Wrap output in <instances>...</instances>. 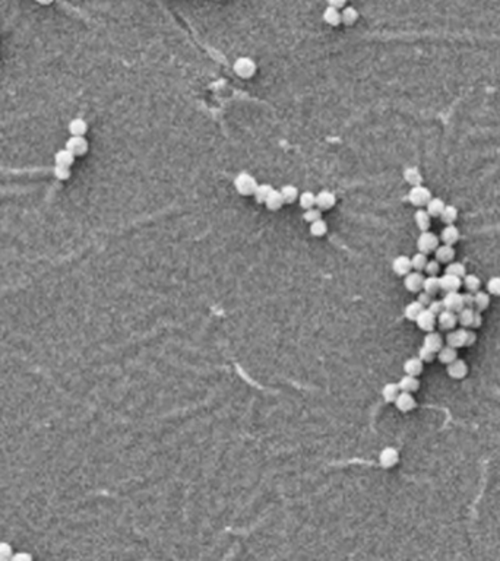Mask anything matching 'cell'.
I'll list each match as a JSON object with an SVG mask.
<instances>
[{
	"mask_svg": "<svg viewBox=\"0 0 500 561\" xmlns=\"http://www.w3.org/2000/svg\"><path fill=\"white\" fill-rule=\"evenodd\" d=\"M404 180L411 186H418L423 183V176L417 167H408L404 170Z\"/></svg>",
	"mask_w": 500,
	"mask_h": 561,
	"instance_id": "cell-24",
	"label": "cell"
},
{
	"mask_svg": "<svg viewBox=\"0 0 500 561\" xmlns=\"http://www.w3.org/2000/svg\"><path fill=\"white\" fill-rule=\"evenodd\" d=\"M427 260H429V259H427V255H426V253H421V252H418V253H415V255L411 257V266H412V269H415V270L421 272V270H424V266H426Z\"/></svg>",
	"mask_w": 500,
	"mask_h": 561,
	"instance_id": "cell-43",
	"label": "cell"
},
{
	"mask_svg": "<svg viewBox=\"0 0 500 561\" xmlns=\"http://www.w3.org/2000/svg\"><path fill=\"white\" fill-rule=\"evenodd\" d=\"M336 204V196L331 190H322L316 194V206L325 211V209H331L333 205Z\"/></svg>",
	"mask_w": 500,
	"mask_h": 561,
	"instance_id": "cell-16",
	"label": "cell"
},
{
	"mask_svg": "<svg viewBox=\"0 0 500 561\" xmlns=\"http://www.w3.org/2000/svg\"><path fill=\"white\" fill-rule=\"evenodd\" d=\"M40 5H52L54 0H37Z\"/></svg>",
	"mask_w": 500,
	"mask_h": 561,
	"instance_id": "cell-57",
	"label": "cell"
},
{
	"mask_svg": "<svg viewBox=\"0 0 500 561\" xmlns=\"http://www.w3.org/2000/svg\"><path fill=\"white\" fill-rule=\"evenodd\" d=\"M437 325L442 331H452L455 329V326L458 325V316L455 311L452 310H443L442 313L437 314Z\"/></svg>",
	"mask_w": 500,
	"mask_h": 561,
	"instance_id": "cell-5",
	"label": "cell"
},
{
	"mask_svg": "<svg viewBox=\"0 0 500 561\" xmlns=\"http://www.w3.org/2000/svg\"><path fill=\"white\" fill-rule=\"evenodd\" d=\"M328 231V225L323 219H316L313 222H310V234L313 237H323Z\"/></svg>",
	"mask_w": 500,
	"mask_h": 561,
	"instance_id": "cell-40",
	"label": "cell"
},
{
	"mask_svg": "<svg viewBox=\"0 0 500 561\" xmlns=\"http://www.w3.org/2000/svg\"><path fill=\"white\" fill-rule=\"evenodd\" d=\"M490 304V295L483 291H475L474 294V307L477 311H484Z\"/></svg>",
	"mask_w": 500,
	"mask_h": 561,
	"instance_id": "cell-35",
	"label": "cell"
},
{
	"mask_svg": "<svg viewBox=\"0 0 500 561\" xmlns=\"http://www.w3.org/2000/svg\"><path fill=\"white\" fill-rule=\"evenodd\" d=\"M423 308L424 307L421 306L417 300H415V301H411L410 304L405 307V310H404V316H405V319L407 320L415 322L417 316L420 314V311H421Z\"/></svg>",
	"mask_w": 500,
	"mask_h": 561,
	"instance_id": "cell-37",
	"label": "cell"
},
{
	"mask_svg": "<svg viewBox=\"0 0 500 561\" xmlns=\"http://www.w3.org/2000/svg\"><path fill=\"white\" fill-rule=\"evenodd\" d=\"M397 408L401 411V412H410L412 409L415 408L417 402L414 399V396L411 395L410 392H399V395L397 396L395 402Z\"/></svg>",
	"mask_w": 500,
	"mask_h": 561,
	"instance_id": "cell-12",
	"label": "cell"
},
{
	"mask_svg": "<svg viewBox=\"0 0 500 561\" xmlns=\"http://www.w3.org/2000/svg\"><path fill=\"white\" fill-rule=\"evenodd\" d=\"M477 341V335H475L474 329H468L465 331V346H471V345L475 344Z\"/></svg>",
	"mask_w": 500,
	"mask_h": 561,
	"instance_id": "cell-52",
	"label": "cell"
},
{
	"mask_svg": "<svg viewBox=\"0 0 500 561\" xmlns=\"http://www.w3.org/2000/svg\"><path fill=\"white\" fill-rule=\"evenodd\" d=\"M12 560V547L8 542H0V561Z\"/></svg>",
	"mask_w": 500,
	"mask_h": 561,
	"instance_id": "cell-47",
	"label": "cell"
},
{
	"mask_svg": "<svg viewBox=\"0 0 500 561\" xmlns=\"http://www.w3.org/2000/svg\"><path fill=\"white\" fill-rule=\"evenodd\" d=\"M54 176L59 180H67L70 177V167H63V166H56L54 170H53Z\"/></svg>",
	"mask_w": 500,
	"mask_h": 561,
	"instance_id": "cell-46",
	"label": "cell"
},
{
	"mask_svg": "<svg viewBox=\"0 0 500 561\" xmlns=\"http://www.w3.org/2000/svg\"><path fill=\"white\" fill-rule=\"evenodd\" d=\"M448 266L445 269V273H450V275H455V276H459V278H464V275L467 273V269L464 266V263L461 262H449L446 263Z\"/></svg>",
	"mask_w": 500,
	"mask_h": 561,
	"instance_id": "cell-42",
	"label": "cell"
},
{
	"mask_svg": "<svg viewBox=\"0 0 500 561\" xmlns=\"http://www.w3.org/2000/svg\"><path fill=\"white\" fill-rule=\"evenodd\" d=\"M408 202L417 208H421V206H426L427 202L432 199V191L429 190L427 187H424L421 184L418 186H412L411 190L408 191V196H407Z\"/></svg>",
	"mask_w": 500,
	"mask_h": 561,
	"instance_id": "cell-3",
	"label": "cell"
},
{
	"mask_svg": "<svg viewBox=\"0 0 500 561\" xmlns=\"http://www.w3.org/2000/svg\"><path fill=\"white\" fill-rule=\"evenodd\" d=\"M357 19H359V12L353 6L344 8V11L341 12V22L345 25H353Z\"/></svg>",
	"mask_w": 500,
	"mask_h": 561,
	"instance_id": "cell-39",
	"label": "cell"
},
{
	"mask_svg": "<svg viewBox=\"0 0 500 561\" xmlns=\"http://www.w3.org/2000/svg\"><path fill=\"white\" fill-rule=\"evenodd\" d=\"M440 280V290L442 291H458L462 287V279L459 276H455V275H450V273H445L443 276L439 278Z\"/></svg>",
	"mask_w": 500,
	"mask_h": 561,
	"instance_id": "cell-13",
	"label": "cell"
},
{
	"mask_svg": "<svg viewBox=\"0 0 500 561\" xmlns=\"http://www.w3.org/2000/svg\"><path fill=\"white\" fill-rule=\"evenodd\" d=\"M265 205H266V208L270 211H278V209H281L282 205H284L281 191L272 189L270 194H268V197H266V201H265Z\"/></svg>",
	"mask_w": 500,
	"mask_h": 561,
	"instance_id": "cell-23",
	"label": "cell"
},
{
	"mask_svg": "<svg viewBox=\"0 0 500 561\" xmlns=\"http://www.w3.org/2000/svg\"><path fill=\"white\" fill-rule=\"evenodd\" d=\"M432 294H429V293H426V291H418V297H417V301L421 304L423 307H427L430 303H432Z\"/></svg>",
	"mask_w": 500,
	"mask_h": 561,
	"instance_id": "cell-51",
	"label": "cell"
},
{
	"mask_svg": "<svg viewBox=\"0 0 500 561\" xmlns=\"http://www.w3.org/2000/svg\"><path fill=\"white\" fill-rule=\"evenodd\" d=\"M467 373H468V366L464 359L456 358V359H453L452 363L448 364V374L449 377H452V379H456V380L464 379L467 376Z\"/></svg>",
	"mask_w": 500,
	"mask_h": 561,
	"instance_id": "cell-11",
	"label": "cell"
},
{
	"mask_svg": "<svg viewBox=\"0 0 500 561\" xmlns=\"http://www.w3.org/2000/svg\"><path fill=\"white\" fill-rule=\"evenodd\" d=\"M415 323L421 331L432 332L435 329V325H436V314H433L429 308H423L420 311V314L417 316Z\"/></svg>",
	"mask_w": 500,
	"mask_h": 561,
	"instance_id": "cell-8",
	"label": "cell"
},
{
	"mask_svg": "<svg viewBox=\"0 0 500 561\" xmlns=\"http://www.w3.org/2000/svg\"><path fill=\"white\" fill-rule=\"evenodd\" d=\"M462 285L467 288V291H470V293H475V291H478L480 290V285H481V280H480V278L477 276V275H473V273H470V275H464V279H462Z\"/></svg>",
	"mask_w": 500,
	"mask_h": 561,
	"instance_id": "cell-36",
	"label": "cell"
},
{
	"mask_svg": "<svg viewBox=\"0 0 500 561\" xmlns=\"http://www.w3.org/2000/svg\"><path fill=\"white\" fill-rule=\"evenodd\" d=\"M256 69L257 66L255 63V60L250 59V57H239L233 64L234 73L239 77H243V79H249V77L253 76L256 73Z\"/></svg>",
	"mask_w": 500,
	"mask_h": 561,
	"instance_id": "cell-2",
	"label": "cell"
},
{
	"mask_svg": "<svg viewBox=\"0 0 500 561\" xmlns=\"http://www.w3.org/2000/svg\"><path fill=\"white\" fill-rule=\"evenodd\" d=\"M437 246H439V237H437L436 234H433L432 231L429 230L421 231V234L417 238V249H418V252L429 255V253H432V252L436 250Z\"/></svg>",
	"mask_w": 500,
	"mask_h": 561,
	"instance_id": "cell-4",
	"label": "cell"
},
{
	"mask_svg": "<svg viewBox=\"0 0 500 561\" xmlns=\"http://www.w3.org/2000/svg\"><path fill=\"white\" fill-rule=\"evenodd\" d=\"M474 311L475 310L474 308H471V307H462L461 310L456 313V316H458V323L461 325L462 328H470V326H471Z\"/></svg>",
	"mask_w": 500,
	"mask_h": 561,
	"instance_id": "cell-32",
	"label": "cell"
},
{
	"mask_svg": "<svg viewBox=\"0 0 500 561\" xmlns=\"http://www.w3.org/2000/svg\"><path fill=\"white\" fill-rule=\"evenodd\" d=\"M423 364L424 363L420 359V357H411L404 363V371H405V374L417 377L423 371Z\"/></svg>",
	"mask_w": 500,
	"mask_h": 561,
	"instance_id": "cell-21",
	"label": "cell"
},
{
	"mask_svg": "<svg viewBox=\"0 0 500 561\" xmlns=\"http://www.w3.org/2000/svg\"><path fill=\"white\" fill-rule=\"evenodd\" d=\"M435 257L439 263H449L455 259V249L449 244L437 246L435 250Z\"/></svg>",
	"mask_w": 500,
	"mask_h": 561,
	"instance_id": "cell-18",
	"label": "cell"
},
{
	"mask_svg": "<svg viewBox=\"0 0 500 561\" xmlns=\"http://www.w3.org/2000/svg\"><path fill=\"white\" fill-rule=\"evenodd\" d=\"M272 189L274 187L271 184H268V183L257 184V187L255 189V193H253L257 204H265V201H266V197H268V194H270Z\"/></svg>",
	"mask_w": 500,
	"mask_h": 561,
	"instance_id": "cell-38",
	"label": "cell"
},
{
	"mask_svg": "<svg viewBox=\"0 0 500 561\" xmlns=\"http://www.w3.org/2000/svg\"><path fill=\"white\" fill-rule=\"evenodd\" d=\"M439 218L446 225L448 224H453L456 221V218H458V209L453 205H445V208H443V211H442V214H440Z\"/></svg>",
	"mask_w": 500,
	"mask_h": 561,
	"instance_id": "cell-34",
	"label": "cell"
},
{
	"mask_svg": "<svg viewBox=\"0 0 500 561\" xmlns=\"http://www.w3.org/2000/svg\"><path fill=\"white\" fill-rule=\"evenodd\" d=\"M399 460V453L395 447H385L382 449V452L379 453V465L385 469H389L392 466H395Z\"/></svg>",
	"mask_w": 500,
	"mask_h": 561,
	"instance_id": "cell-6",
	"label": "cell"
},
{
	"mask_svg": "<svg viewBox=\"0 0 500 561\" xmlns=\"http://www.w3.org/2000/svg\"><path fill=\"white\" fill-rule=\"evenodd\" d=\"M234 187H236V191L242 196H250L255 193V189L257 187V181L256 179L249 174V173H239L234 179Z\"/></svg>",
	"mask_w": 500,
	"mask_h": 561,
	"instance_id": "cell-1",
	"label": "cell"
},
{
	"mask_svg": "<svg viewBox=\"0 0 500 561\" xmlns=\"http://www.w3.org/2000/svg\"><path fill=\"white\" fill-rule=\"evenodd\" d=\"M398 386H399V390L401 392H415L418 390L420 387V382L417 380L415 376H410V374H405L404 377H401V380L398 382Z\"/></svg>",
	"mask_w": 500,
	"mask_h": 561,
	"instance_id": "cell-20",
	"label": "cell"
},
{
	"mask_svg": "<svg viewBox=\"0 0 500 561\" xmlns=\"http://www.w3.org/2000/svg\"><path fill=\"white\" fill-rule=\"evenodd\" d=\"M423 280L424 276L421 275V272L418 270L410 272L404 276V287L411 293H418L423 290Z\"/></svg>",
	"mask_w": 500,
	"mask_h": 561,
	"instance_id": "cell-9",
	"label": "cell"
},
{
	"mask_svg": "<svg viewBox=\"0 0 500 561\" xmlns=\"http://www.w3.org/2000/svg\"><path fill=\"white\" fill-rule=\"evenodd\" d=\"M487 293L500 297V276H493L487 282Z\"/></svg>",
	"mask_w": 500,
	"mask_h": 561,
	"instance_id": "cell-45",
	"label": "cell"
},
{
	"mask_svg": "<svg viewBox=\"0 0 500 561\" xmlns=\"http://www.w3.org/2000/svg\"><path fill=\"white\" fill-rule=\"evenodd\" d=\"M483 323V317H481V311H474V316H473V322H471V326L470 329H478Z\"/></svg>",
	"mask_w": 500,
	"mask_h": 561,
	"instance_id": "cell-53",
	"label": "cell"
},
{
	"mask_svg": "<svg viewBox=\"0 0 500 561\" xmlns=\"http://www.w3.org/2000/svg\"><path fill=\"white\" fill-rule=\"evenodd\" d=\"M443 208H445V204H443V201L440 197H432L427 202V205H426V211L429 212V215L432 218L440 217Z\"/></svg>",
	"mask_w": 500,
	"mask_h": 561,
	"instance_id": "cell-29",
	"label": "cell"
},
{
	"mask_svg": "<svg viewBox=\"0 0 500 561\" xmlns=\"http://www.w3.org/2000/svg\"><path fill=\"white\" fill-rule=\"evenodd\" d=\"M298 204L303 209H309V208H313L316 205V194L312 193V191H303L301 194H298Z\"/></svg>",
	"mask_w": 500,
	"mask_h": 561,
	"instance_id": "cell-41",
	"label": "cell"
},
{
	"mask_svg": "<svg viewBox=\"0 0 500 561\" xmlns=\"http://www.w3.org/2000/svg\"><path fill=\"white\" fill-rule=\"evenodd\" d=\"M465 331L467 328H461V329H452L449 331V333L446 335V344L452 348H462L465 346Z\"/></svg>",
	"mask_w": 500,
	"mask_h": 561,
	"instance_id": "cell-15",
	"label": "cell"
},
{
	"mask_svg": "<svg viewBox=\"0 0 500 561\" xmlns=\"http://www.w3.org/2000/svg\"><path fill=\"white\" fill-rule=\"evenodd\" d=\"M462 301H464V307H471V308H474V294L473 293L462 294Z\"/></svg>",
	"mask_w": 500,
	"mask_h": 561,
	"instance_id": "cell-54",
	"label": "cell"
},
{
	"mask_svg": "<svg viewBox=\"0 0 500 561\" xmlns=\"http://www.w3.org/2000/svg\"><path fill=\"white\" fill-rule=\"evenodd\" d=\"M282 194V199H284V204H294L295 201L298 199V190L297 187H294L293 184H285L280 189Z\"/></svg>",
	"mask_w": 500,
	"mask_h": 561,
	"instance_id": "cell-33",
	"label": "cell"
},
{
	"mask_svg": "<svg viewBox=\"0 0 500 561\" xmlns=\"http://www.w3.org/2000/svg\"><path fill=\"white\" fill-rule=\"evenodd\" d=\"M411 269V259L407 256H397L392 260V270L397 273L398 276H405L407 273H410Z\"/></svg>",
	"mask_w": 500,
	"mask_h": 561,
	"instance_id": "cell-14",
	"label": "cell"
},
{
	"mask_svg": "<svg viewBox=\"0 0 500 561\" xmlns=\"http://www.w3.org/2000/svg\"><path fill=\"white\" fill-rule=\"evenodd\" d=\"M326 2H328V6L335 8V9H341V8H344L347 0H326Z\"/></svg>",
	"mask_w": 500,
	"mask_h": 561,
	"instance_id": "cell-56",
	"label": "cell"
},
{
	"mask_svg": "<svg viewBox=\"0 0 500 561\" xmlns=\"http://www.w3.org/2000/svg\"><path fill=\"white\" fill-rule=\"evenodd\" d=\"M322 218V211L319 208H309V209H304V214H303V219L306 222H313L316 219H321Z\"/></svg>",
	"mask_w": 500,
	"mask_h": 561,
	"instance_id": "cell-44",
	"label": "cell"
},
{
	"mask_svg": "<svg viewBox=\"0 0 500 561\" xmlns=\"http://www.w3.org/2000/svg\"><path fill=\"white\" fill-rule=\"evenodd\" d=\"M69 132L72 136H84L88 132V123L84 118L76 117L69 123Z\"/></svg>",
	"mask_w": 500,
	"mask_h": 561,
	"instance_id": "cell-25",
	"label": "cell"
},
{
	"mask_svg": "<svg viewBox=\"0 0 500 561\" xmlns=\"http://www.w3.org/2000/svg\"><path fill=\"white\" fill-rule=\"evenodd\" d=\"M418 357H420V359H421L423 363H432V361L435 359V352H433V351H430V349H427L426 346H421V348L418 349Z\"/></svg>",
	"mask_w": 500,
	"mask_h": 561,
	"instance_id": "cell-49",
	"label": "cell"
},
{
	"mask_svg": "<svg viewBox=\"0 0 500 561\" xmlns=\"http://www.w3.org/2000/svg\"><path fill=\"white\" fill-rule=\"evenodd\" d=\"M442 301H443V306H445L446 310H452L455 313H458L462 307H464L462 294H459L458 291H449V293H446Z\"/></svg>",
	"mask_w": 500,
	"mask_h": 561,
	"instance_id": "cell-10",
	"label": "cell"
},
{
	"mask_svg": "<svg viewBox=\"0 0 500 561\" xmlns=\"http://www.w3.org/2000/svg\"><path fill=\"white\" fill-rule=\"evenodd\" d=\"M424 270L427 275H437L439 270H440V263L437 262L436 259L435 260H427L426 266H424Z\"/></svg>",
	"mask_w": 500,
	"mask_h": 561,
	"instance_id": "cell-48",
	"label": "cell"
},
{
	"mask_svg": "<svg viewBox=\"0 0 500 561\" xmlns=\"http://www.w3.org/2000/svg\"><path fill=\"white\" fill-rule=\"evenodd\" d=\"M322 18H323V21H325L328 25L338 26L339 24H341V12H339L338 9H335V8H331V6H328V8L323 11Z\"/></svg>",
	"mask_w": 500,
	"mask_h": 561,
	"instance_id": "cell-28",
	"label": "cell"
},
{
	"mask_svg": "<svg viewBox=\"0 0 500 561\" xmlns=\"http://www.w3.org/2000/svg\"><path fill=\"white\" fill-rule=\"evenodd\" d=\"M458 358V352H456V348H452V346H442L439 351H437V359L442 363V364H449L452 363L453 359Z\"/></svg>",
	"mask_w": 500,
	"mask_h": 561,
	"instance_id": "cell-26",
	"label": "cell"
},
{
	"mask_svg": "<svg viewBox=\"0 0 500 561\" xmlns=\"http://www.w3.org/2000/svg\"><path fill=\"white\" fill-rule=\"evenodd\" d=\"M12 560L13 561H21V560L29 561V560H32V555H31V554H26V552H18V554L12 555Z\"/></svg>",
	"mask_w": 500,
	"mask_h": 561,
	"instance_id": "cell-55",
	"label": "cell"
},
{
	"mask_svg": "<svg viewBox=\"0 0 500 561\" xmlns=\"http://www.w3.org/2000/svg\"><path fill=\"white\" fill-rule=\"evenodd\" d=\"M54 163H56V166L70 167L75 163V155L64 148V149H60V151L56 152V155H54Z\"/></svg>",
	"mask_w": 500,
	"mask_h": 561,
	"instance_id": "cell-27",
	"label": "cell"
},
{
	"mask_svg": "<svg viewBox=\"0 0 500 561\" xmlns=\"http://www.w3.org/2000/svg\"><path fill=\"white\" fill-rule=\"evenodd\" d=\"M414 221H415V225L418 227V230L420 231H427L429 228H430V225H432V217L429 215V212L427 211H424V209H418V211H415V214H414Z\"/></svg>",
	"mask_w": 500,
	"mask_h": 561,
	"instance_id": "cell-22",
	"label": "cell"
},
{
	"mask_svg": "<svg viewBox=\"0 0 500 561\" xmlns=\"http://www.w3.org/2000/svg\"><path fill=\"white\" fill-rule=\"evenodd\" d=\"M423 290L426 293L432 294L435 295L440 291V280H439V276L437 275H429L427 278H424L423 280Z\"/></svg>",
	"mask_w": 500,
	"mask_h": 561,
	"instance_id": "cell-31",
	"label": "cell"
},
{
	"mask_svg": "<svg viewBox=\"0 0 500 561\" xmlns=\"http://www.w3.org/2000/svg\"><path fill=\"white\" fill-rule=\"evenodd\" d=\"M427 308L433 313V314H439L445 310V306H443V301L442 300H432V303L427 306Z\"/></svg>",
	"mask_w": 500,
	"mask_h": 561,
	"instance_id": "cell-50",
	"label": "cell"
},
{
	"mask_svg": "<svg viewBox=\"0 0 500 561\" xmlns=\"http://www.w3.org/2000/svg\"><path fill=\"white\" fill-rule=\"evenodd\" d=\"M66 149L70 151L75 156L85 155L88 151V142L84 136H72L66 142Z\"/></svg>",
	"mask_w": 500,
	"mask_h": 561,
	"instance_id": "cell-7",
	"label": "cell"
},
{
	"mask_svg": "<svg viewBox=\"0 0 500 561\" xmlns=\"http://www.w3.org/2000/svg\"><path fill=\"white\" fill-rule=\"evenodd\" d=\"M440 240L443 242V244L453 246L455 243L459 240V230H458V227H455L453 224H448L442 230V232H440Z\"/></svg>",
	"mask_w": 500,
	"mask_h": 561,
	"instance_id": "cell-19",
	"label": "cell"
},
{
	"mask_svg": "<svg viewBox=\"0 0 500 561\" xmlns=\"http://www.w3.org/2000/svg\"><path fill=\"white\" fill-rule=\"evenodd\" d=\"M399 392H401V390H399L398 383H386L385 386H383V389H382L383 400L388 402V404L395 402V399H397V396L399 395Z\"/></svg>",
	"mask_w": 500,
	"mask_h": 561,
	"instance_id": "cell-30",
	"label": "cell"
},
{
	"mask_svg": "<svg viewBox=\"0 0 500 561\" xmlns=\"http://www.w3.org/2000/svg\"><path fill=\"white\" fill-rule=\"evenodd\" d=\"M423 346H426L427 349H430V351H433L436 354L437 351L443 346V338H442V335L433 331L427 332V335L424 336Z\"/></svg>",
	"mask_w": 500,
	"mask_h": 561,
	"instance_id": "cell-17",
	"label": "cell"
}]
</instances>
